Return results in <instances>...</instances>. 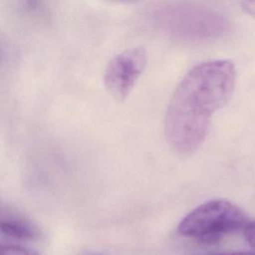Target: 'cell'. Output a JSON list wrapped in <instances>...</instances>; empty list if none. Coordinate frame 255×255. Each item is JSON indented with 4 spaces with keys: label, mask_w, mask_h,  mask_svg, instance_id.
Listing matches in <instances>:
<instances>
[{
    "label": "cell",
    "mask_w": 255,
    "mask_h": 255,
    "mask_svg": "<svg viewBox=\"0 0 255 255\" xmlns=\"http://www.w3.org/2000/svg\"><path fill=\"white\" fill-rule=\"evenodd\" d=\"M236 70L230 60H213L193 67L180 81L167 107L164 132L180 155L193 153L203 142L212 115L231 99Z\"/></svg>",
    "instance_id": "obj_1"
},
{
    "label": "cell",
    "mask_w": 255,
    "mask_h": 255,
    "mask_svg": "<svg viewBox=\"0 0 255 255\" xmlns=\"http://www.w3.org/2000/svg\"><path fill=\"white\" fill-rule=\"evenodd\" d=\"M248 222L247 215L240 207L225 199H214L188 213L179 223L178 232L183 236L211 240L242 229Z\"/></svg>",
    "instance_id": "obj_2"
},
{
    "label": "cell",
    "mask_w": 255,
    "mask_h": 255,
    "mask_svg": "<svg viewBox=\"0 0 255 255\" xmlns=\"http://www.w3.org/2000/svg\"><path fill=\"white\" fill-rule=\"evenodd\" d=\"M146 63V52L142 48L128 49L116 55L108 63L104 73V85L108 93L118 101L126 100L144 71Z\"/></svg>",
    "instance_id": "obj_3"
},
{
    "label": "cell",
    "mask_w": 255,
    "mask_h": 255,
    "mask_svg": "<svg viewBox=\"0 0 255 255\" xmlns=\"http://www.w3.org/2000/svg\"><path fill=\"white\" fill-rule=\"evenodd\" d=\"M0 233L21 241H33L39 237L38 229L31 222L3 208H0Z\"/></svg>",
    "instance_id": "obj_4"
},
{
    "label": "cell",
    "mask_w": 255,
    "mask_h": 255,
    "mask_svg": "<svg viewBox=\"0 0 255 255\" xmlns=\"http://www.w3.org/2000/svg\"><path fill=\"white\" fill-rule=\"evenodd\" d=\"M0 255H40V254L24 246L0 243Z\"/></svg>",
    "instance_id": "obj_5"
},
{
    "label": "cell",
    "mask_w": 255,
    "mask_h": 255,
    "mask_svg": "<svg viewBox=\"0 0 255 255\" xmlns=\"http://www.w3.org/2000/svg\"><path fill=\"white\" fill-rule=\"evenodd\" d=\"M244 229V236L246 241L255 248V221L248 222Z\"/></svg>",
    "instance_id": "obj_6"
},
{
    "label": "cell",
    "mask_w": 255,
    "mask_h": 255,
    "mask_svg": "<svg viewBox=\"0 0 255 255\" xmlns=\"http://www.w3.org/2000/svg\"><path fill=\"white\" fill-rule=\"evenodd\" d=\"M241 7L244 12L255 17V0H242Z\"/></svg>",
    "instance_id": "obj_7"
},
{
    "label": "cell",
    "mask_w": 255,
    "mask_h": 255,
    "mask_svg": "<svg viewBox=\"0 0 255 255\" xmlns=\"http://www.w3.org/2000/svg\"><path fill=\"white\" fill-rule=\"evenodd\" d=\"M214 255H255V252H228V253L214 254Z\"/></svg>",
    "instance_id": "obj_8"
}]
</instances>
